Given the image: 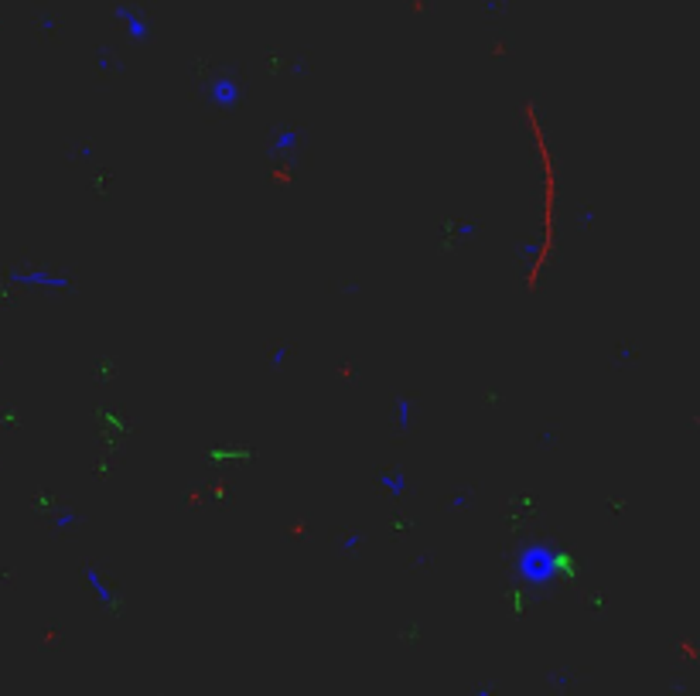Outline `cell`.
I'll list each match as a JSON object with an SVG mask.
<instances>
[]
</instances>
